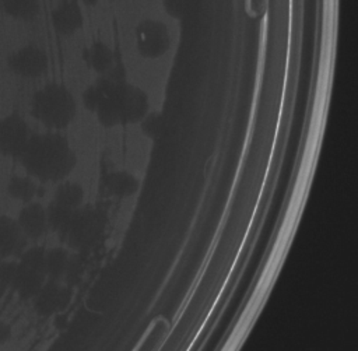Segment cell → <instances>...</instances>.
<instances>
[{
  "label": "cell",
  "mask_w": 358,
  "mask_h": 351,
  "mask_svg": "<svg viewBox=\"0 0 358 351\" xmlns=\"http://www.w3.org/2000/svg\"><path fill=\"white\" fill-rule=\"evenodd\" d=\"M133 45L134 52L141 59L159 60L169 53L173 45L171 28L162 18L143 17L133 27Z\"/></svg>",
  "instance_id": "3"
},
{
  "label": "cell",
  "mask_w": 358,
  "mask_h": 351,
  "mask_svg": "<svg viewBox=\"0 0 358 351\" xmlns=\"http://www.w3.org/2000/svg\"><path fill=\"white\" fill-rule=\"evenodd\" d=\"M50 24L53 31L63 38L78 34L84 27V14L78 1L60 0L50 11Z\"/></svg>",
  "instance_id": "8"
},
{
  "label": "cell",
  "mask_w": 358,
  "mask_h": 351,
  "mask_svg": "<svg viewBox=\"0 0 358 351\" xmlns=\"http://www.w3.org/2000/svg\"><path fill=\"white\" fill-rule=\"evenodd\" d=\"M8 70L22 80L42 78L49 70L48 52L38 43L18 46L7 59Z\"/></svg>",
  "instance_id": "5"
},
{
  "label": "cell",
  "mask_w": 358,
  "mask_h": 351,
  "mask_svg": "<svg viewBox=\"0 0 358 351\" xmlns=\"http://www.w3.org/2000/svg\"><path fill=\"white\" fill-rule=\"evenodd\" d=\"M113 49L103 41H94L85 50L87 66L96 74H105L113 66Z\"/></svg>",
  "instance_id": "12"
},
{
  "label": "cell",
  "mask_w": 358,
  "mask_h": 351,
  "mask_svg": "<svg viewBox=\"0 0 358 351\" xmlns=\"http://www.w3.org/2000/svg\"><path fill=\"white\" fill-rule=\"evenodd\" d=\"M45 275V252L31 248L17 260L11 287L22 298H34L43 287Z\"/></svg>",
  "instance_id": "4"
},
{
  "label": "cell",
  "mask_w": 358,
  "mask_h": 351,
  "mask_svg": "<svg viewBox=\"0 0 358 351\" xmlns=\"http://www.w3.org/2000/svg\"><path fill=\"white\" fill-rule=\"evenodd\" d=\"M24 241V235L15 218L0 214V260L13 259Z\"/></svg>",
  "instance_id": "10"
},
{
  "label": "cell",
  "mask_w": 358,
  "mask_h": 351,
  "mask_svg": "<svg viewBox=\"0 0 358 351\" xmlns=\"http://www.w3.org/2000/svg\"><path fill=\"white\" fill-rule=\"evenodd\" d=\"M25 239H39L48 227V214L41 203L29 201L21 208L15 218Z\"/></svg>",
  "instance_id": "9"
},
{
  "label": "cell",
  "mask_w": 358,
  "mask_h": 351,
  "mask_svg": "<svg viewBox=\"0 0 358 351\" xmlns=\"http://www.w3.org/2000/svg\"><path fill=\"white\" fill-rule=\"evenodd\" d=\"M73 151L66 137L57 131L31 134L18 161L35 182L63 179L73 165Z\"/></svg>",
  "instance_id": "1"
},
{
  "label": "cell",
  "mask_w": 358,
  "mask_h": 351,
  "mask_svg": "<svg viewBox=\"0 0 358 351\" xmlns=\"http://www.w3.org/2000/svg\"><path fill=\"white\" fill-rule=\"evenodd\" d=\"M31 116L52 131L67 127L77 113V101L67 85L49 81L41 85L31 96Z\"/></svg>",
  "instance_id": "2"
},
{
  "label": "cell",
  "mask_w": 358,
  "mask_h": 351,
  "mask_svg": "<svg viewBox=\"0 0 358 351\" xmlns=\"http://www.w3.org/2000/svg\"><path fill=\"white\" fill-rule=\"evenodd\" d=\"M110 1H123V0H110Z\"/></svg>",
  "instance_id": "18"
},
{
  "label": "cell",
  "mask_w": 358,
  "mask_h": 351,
  "mask_svg": "<svg viewBox=\"0 0 358 351\" xmlns=\"http://www.w3.org/2000/svg\"><path fill=\"white\" fill-rule=\"evenodd\" d=\"M0 10L18 22H32L41 14V0H0Z\"/></svg>",
  "instance_id": "11"
},
{
  "label": "cell",
  "mask_w": 358,
  "mask_h": 351,
  "mask_svg": "<svg viewBox=\"0 0 358 351\" xmlns=\"http://www.w3.org/2000/svg\"><path fill=\"white\" fill-rule=\"evenodd\" d=\"M112 98L120 122H136L145 116L148 110L145 91L129 81H113Z\"/></svg>",
  "instance_id": "6"
},
{
  "label": "cell",
  "mask_w": 358,
  "mask_h": 351,
  "mask_svg": "<svg viewBox=\"0 0 358 351\" xmlns=\"http://www.w3.org/2000/svg\"><path fill=\"white\" fill-rule=\"evenodd\" d=\"M10 337H11V327L6 322L0 320V345L6 344L10 340Z\"/></svg>",
  "instance_id": "16"
},
{
  "label": "cell",
  "mask_w": 358,
  "mask_h": 351,
  "mask_svg": "<svg viewBox=\"0 0 358 351\" xmlns=\"http://www.w3.org/2000/svg\"><path fill=\"white\" fill-rule=\"evenodd\" d=\"M31 134L27 120L20 113L10 112L0 117V157L18 159Z\"/></svg>",
  "instance_id": "7"
},
{
  "label": "cell",
  "mask_w": 358,
  "mask_h": 351,
  "mask_svg": "<svg viewBox=\"0 0 358 351\" xmlns=\"http://www.w3.org/2000/svg\"><path fill=\"white\" fill-rule=\"evenodd\" d=\"M66 267V255L62 249H52L45 252V271L46 275L59 277Z\"/></svg>",
  "instance_id": "14"
},
{
  "label": "cell",
  "mask_w": 358,
  "mask_h": 351,
  "mask_svg": "<svg viewBox=\"0 0 358 351\" xmlns=\"http://www.w3.org/2000/svg\"><path fill=\"white\" fill-rule=\"evenodd\" d=\"M101 0H80V3H83L85 7H94L99 3Z\"/></svg>",
  "instance_id": "17"
},
{
  "label": "cell",
  "mask_w": 358,
  "mask_h": 351,
  "mask_svg": "<svg viewBox=\"0 0 358 351\" xmlns=\"http://www.w3.org/2000/svg\"><path fill=\"white\" fill-rule=\"evenodd\" d=\"M36 185L32 178L28 175L25 176H13L7 183V194L21 203L32 201L35 196Z\"/></svg>",
  "instance_id": "13"
},
{
  "label": "cell",
  "mask_w": 358,
  "mask_h": 351,
  "mask_svg": "<svg viewBox=\"0 0 358 351\" xmlns=\"http://www.w3.org/2000/svg\"><path fill=\"white\" fill-rule=\"evenodd\" d=\"M162 4L169 17H179L182 10V0H162Z\"/></svg>",
  "instance_id": "15"
}]
</instances>
